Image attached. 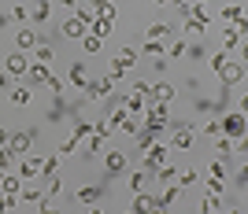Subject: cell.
<instances>
[{"instance_id": "cell-1", "label": "cell", "mask_w": 248, "mask_h": 214, "mask_svg": "<svg viewBox=\"0 0 248 214\" xmlns=\"http://www.w3.org/2000/svg\"><path fill=\"white\" fill-rule=\"evenodd\" d=\"M218 129L226 133L230 141H245V111H230L226 118H222V122H218Z\"/></svg>"}, {"instance_id": "cell-2", "label": "cell", "mask_w": 248, "mask_h": 214, "mask_svg": "<svg viewBox=\"0 0 248 214\" xmlns=\"http://www.w3.org/2000/svg\"><path fill=\"white\" fill-rule=\"evenodd\" d=\"M111 89H115V82L108 78V74H104V78H89V82H85V96H89V100H108V96H111Z\"/></svg>"}, {"instance_id": "cell-3", "label": "cell", "mask_w": 248, "mask_h": 214, "mask_svg": "<svg viewBox=\"0 0 248 214\" xmlns=\"http://www.w3.org/2000/svg\"><path fill=\"white\" fill-rule=\"evenodd\" d=\"M167 133H170V141H167V144H170V148H174V152H189V148H193V126H178V129H167Z\"/></svg>"}, {"instance_id": "cell-4", "label": "cell", "mask_w": 248, "mask_h": 214, "mask_svg": "<svg viewBox=\"0 0 248 214\" xmlns=\"http://www.w3.org/2000/svg\"><path fill=\"white\" fill-rule=\"evenodd\" d=\"M218 78H222V85H237L241 78H245V63L241 59H226L222 67H218Z\"/></svg>"}, {"instance_id": "cell-5", "label": "cell", "mask_w": 248, "mask_h": 214, "mask_svg": "<svg viewBox=\"0 0 248 214\" xmlns=\"http://www.w3.org/2000/svg\"><path fill=\"white\" fill-rule=\"evenodd\" d=\"M26 67H30V52H11L8 59H4V71H8L11 78H22Z\"/></svg>"}, {"instance_id": "cell-6", "label": "cell", "mask_w": 248, "mask_h": 214, "mask_svg": "<svg viewBox=\"0 0 248 214\" xmlns=\"http://www.w3.org/2000/svg\"><path fill=\"white\" fill-rule=\"evenodd\" d=\"M30 144H33L30 133H8V148H11V155H15V159H22V155L30 152Z\"/></svg>"}, {"instance_id": "cell-7", "label": "cell", "mask_w": 248, "mask_h": 214, "mask_svg": "<svg viewBox=\"0 0 248 214\" xmlns=\"http://www.w3.org/2000/svg\"><path fill=\"white\" fill-rule=\"evenodd\" d=\"M48 63H37V59H30V67H26V74H22V78H26V82H33V85H45L48 82Z\"/></svg>"}, {"instance_id": "cell-8", "label": "cell", "mask_w": 248, "mask_h": 214, "mask_svg": "<svg viewBox=\"0 0 248 214\" xmlns=\"http://www.w3.org/2000/svg\"><path fill=\"white\" fill-rule=\"evenodd\" d=\"M60 30H63V37H71V41H82L85 33H89V26H85V22H78V19H74V15H71V19L63 22Z\"/></svg>"}, {"instance_id": "cell-9", "label": "cell", "mask_w": 248, "mask_h": 214, "mask_svg": "<svg viewBox=\"0 0 248 214\" xmlns=\"http://www.w3.org/2000/svg\"><path fill=\"white\" fill-rule=\"evenodd\" d=\"M222 19H226L230 26H245V4H241V0L226 4V8H222Z\"/></svg>"}, {"instance_id": "cell-10", "label": "cell", "mask_w": 248, "mask_h": 214, "mask_svg": "<svg viewBox=\"0 0 248 214\" xmlns=\"http://www.w3.org/2000/svg\"><path fill=\"white\" fill-rule=\"evenodd\" d=\"M89 4H93L96 19H108V22L119 19V8H115V0H89Z\"/></svg>"}, {"instance_id": "cell-11", "label": "cell", "mask_w": 248, "mask_h": 214, "mask_svg": "<svg viewBox=\"0 0 248 214\" xmlns=\"http://www.w3.org/2000/svg\"><path fill=\"white\" fill-rule=\"evenodd\" d=\"M15 44H19V52H33V48H37V30L22 26V30L15 33Z\"/></svg>"}, {"instance_id": "cell-12", "label": "cell", "mask_w": 248, "mask_h": 214, "mask_svg": "<svg viewBox=\"0 0 248 214\" xmlns=\"http://www.w3.org/2000/svg\"><path fill=\"white\" fill-rule=\"evenodd\" d=\"M178 196H182V188H178V185H163V196L155 200V203H159V211H174Z\"/></svg>"}, {"instance_id": "cell-13", "label": "cell", "mask_w": 248, "mask_h": 214, "mask_svg": "<svg viewBox=\"0 0 248 214\" xmlns=\"http://www.w3.org/2000/svg\"><path fill=\"white\" fill-rule=\"evenodd\" d=\"M123 107H126V111H130V114H141V111H145V96H141V92H137V89L123 92Z\"/></svg>"}, {"instance_id": "cell-14", "label": "cell", "mask_w": 248, "mask_h": 214, "mask_svg": "<svg viewBox=\"0 0 248 214\" xmlns=\"http://www.w3.org/2000/svg\"><path fill=\"white\" fill-rule=\"evenodd\" d=\"M19 177H22V181H33V177H41V159H26V155H22V163H19Z\"/></svg>"}, {"instance_id": "cell-15", "label": "cell", "mask_w": 248, "mask_h": 214, "mask_svg": "<svg viewBox=\"0 0 248 214\" xmlns=\"http://www.w3.org/2000/svg\"><path fill=\"white\" fill-rule=\"evenodd\" d=\"M241 44H245V26H230L226 37H222V48L233 52V48H241Z\"/></svg>"}, {"instance_id": "cell-16", "label": "cell", "mask_w": 248, "mask_h": 214, "mask_svg": "<svg viewBox=\"0 0 248 214\" xmlns=\"http://www.w3.org/2000/svg\"><path fill=\"white\" fill-rule=\"evenodd\" d=\"M74 19L78 22H85V26H93V19H96V11H93V4H89V0H78V4H74Z\"/></svg>"}, {"instance_id": "cell-17", "label": "cell", "mask_w": 248, "mask_h": 214, "mask_svg": "<svg viewBox=\"0 0 248 214\" xmlns=\"http://www.w3.org/2000/svg\"><path fill=\"white\" fill-rule=\"evenodd\" d=\"M134 211L148 214V211H159V203H155V196H148V192H134Z\"/></svg>"}, {"instance_id": "cell-18", "label": "cell", "mask_w": 248, "mask_h": 214, "mask_svg": "<svg viewBox=\"0 0 248 214\" xmlns=\"http://www.w3.org/2000/svg\"><path fill=\"white\" fill-rule=\"evenodd\" d=\"M170 33H174V26H170V22H152V26L145 30V37H152V41H167Z\"/></svg>"}, {"instance_id": "cell-19", "label": "cell", "mask_w": 248, "mask_h": 214, "mask_svg": "<svg viewBox=\"0 0 248 214\" xmlns=\"http://www.w3.org/2000/svg\"><path fill=\"white\" fill-rule=\"evenodd\" d=\"M207 26H211V22H200V19H193V15H186V30L182 33H189V37H207Z\"/></svg>"}, {"instance_id": "cell-20", "label": "cell", "mask_w": 248, "mask_h": 214, "mask_svg": "<svg viewBox=\"0 0 248 214\" xmlns=\"http://www.w3.org/2000/svg\"><path fill=\"white\" fill-rule=\"evenodd\" d=\"M104 166H108L111 173H123L126 170V152H108L104 155Z\"/></svg>"}, {"instance_id": "cell-21", "label": "cell", "mask_w": 248, "mask_h": 214, "mask_svg": "<svg viewBox=\"0 0 248 214\" xmlns=\"http://www.w3.org/2000/svg\"><path fill=\"white\" fill-rule=\"evenodd\" d=\"M137 59H141V52H137L134 44H126V48H119V63H123L126 71H130V67H137Z\"/></svg>"}, {"instance_id": "cell-22", "label": "cell", "mask_w": 248, "mask_h": 214, "mask_svg": "<svg viewBox=\"0 0 248 214\" xmlns=\"http://www.w3.org/2000/svg\"><path fill=\"white\" fill-rule=\"evenodd\" d=\"M19 188H22L19 177H8V173H0V192H8V196H15V200H19Z\"/></svg>"}, {"instance_id": "cell-23", "label": "cell", "mask_w": 248, "mask_h": 214, "mask_svg": "<svg viewBox=\"0 0 248 214\" xmlns=\"http://www.w3.org/2000/svg\"><path fill=\"white\" fill-rule=\"evenodd\" d=\"M19 196H22V203H30V207H37V203H41V192H37V188H33L30 181H22Z\"/></svg>"}, {"instance_id": "cell-24", "label": "cell", "mask_w": 248, "mask_h": 214, "mask_svg": "<svg viewBox=\"0 0 248 214\" xmlns=\"http://www.w3.org/2000/svg\"><path fill=\"white\" fill-rule=\"evenodd\" d=\"M200 181V170L197 166H189V170H178V188H189V185Z\"/></svg>"}, {"instance_id": "cell-25", "label": "cell", "mask_w": 248, "mask_h": 214, "mask_svg": "<svg viewBox=\"0 0 248 214\" xmlns=\"http://www.w3.org/2000/svg\"><path fill=\"white\" fill-rule=\"evenodd\" d=\"M48 15H52V0H37V4H33V11H30L33 22H45Z\"/></svg>"}, {"instance_id": "cell-26", "label": "cell", "mask_w": 248, "mask_h": 214, "mask_svg": "<svg viewBox=\"0 0 248 214\" xmlns=\"http://www.w3.org/2000/svg\"><path fill=\"white\" fill-rule=\"evenodd\" d=\"M85 82H89V71H85V63H74V67H71V85L85 89Z\"/></svg>"}, {"instance_id": "cell-27", "label": "cell", "mask_w": 248, "mask_h": 214, "mask_svg": "<svg viewBox=\"0 0 248 214\" xmlns=\"http://www.w3.org/2000/svg\"><path fill=\"white\" fill-rule=\"evenodd\" d=\"M111 30H115V22H108V19H93V26H89V33H93V37H100V41H104Z\"/></svg>"}, {"instance_id": "cell-28", "label": "cell", "mask_w": 248, "mask_h": 214, "mask_svg": "<svg viewBox=\"0 0 248 214\" xmlns=\"http://www.w3.org/2000/svg\"><path fill=\"white\" fill-rule=\"evenodd\" d=\"M215 148H218V159H230L233 148H237V141H230L226 133H218V144H215Z\"/></svg>"}, {"instance_id": "cell-29", "label": "cell", "mask_w": 248, "mask_h": 214, "mask_svg": "<svg viewBox=\"0 0 248 214\" xmlns=\"http://www.w3.org/2000/svg\"><path fill=\"white\" fill-rule=\"evenodd\" d=\"M33 100V92L22 85V89H11V107H26V103Z\"/></svg>"}, {"instance_id": "cell-30", "label": "cell", "mask_w": 248, "mask_h": 214, "mask_svg": "<svg viewBox=\"0 0 248 214\" xmlns=\"http://www.w3.org/2000/svg\"><path fill=\"white\" fill-rule=\"evenodd\" d=\"M52 173H60V155H48V159H41V177H52Z\"/></svg>"}, {"instance_id": "cell-31", "label": "cell", "mask_w": 248, "mask_h": 214, "mask_svg": "<svg viewBox=\"0 0 248 214\" xmlns=\"http://www.w3.org/2000/svg\"><path fill=\"white\" fill-rule=\"evenodd\" d=\"M96 200H100V188H93V185L78 188V203H96Z\"/></svg>"}, {"instance_id": "cell-32", "label": "cell", "mask_w": 248, "mask_h": 214, "mask_svg": "<svg viewBox=\"0 0 248 214\" xmlns=\"http://www.w3.org/2000/svg\"><path fill=\"white\" fill-rule=\"evenodd\" d=\"M152 181V177H148L145 170H137V173H130V188H134V192H145V185Z\"/></svg>"}, {"instance_id": "cell-33", "label": "cell", "mask_w": 248, "mask_h": 214, "mask_svg": "<svg viewBox=\"0 0 248 214\" xmlns=\"http://www.w3.org/2000/svg\"><path fill=\"white\" fill-rule=\"evenodd\" d=\"M89 133H93V122H89V118H82V122H74V141H85V137H89Z\"/></svg>"}, {"instance_id": "cell-34", "label": "cell", "mask_w": 248, "mask_h": 214, "mask_svg": "<svg viewBox=\"0 0 248 214\" xmlns=\"http://www.w3.org/2000/svg\"><path fill=\"white\" fill-rule=\"evenodd\" d=\"M108 78H111V82L119 85V82H123V78H126V67H123V63H119V59H111V67H108Z\"/></svg>"}, {"instance_id": "cell-35", "label": "cell", "mask_w": 248, "mask_h": 214, "mask_svg": "<svg viewBox=\"0 0 248 214\" xmlns=\"http://www.w3.org/2000/svg\"><path fill=\"white\" fill-rule=\"evenodd\" d=\"M226 59H230V52H226V48H218V52H211V59H207V67H211V71H218V67H222Z\"/></svg>"}, {"instance_id": "cell-36", "label": "cell", "mask_w": 248, "mask_h": 214, "mask_svg": "<svg viewBox=\"0 0 248 214\" xmlns=\"http://www.w3.org/2000/svg\"><path fill=\"white\" fill-rule=\"evenodd\" d=\"M82 44H85V52H93V56L104 48V41H100V37H93V33H85V37H82Z\"/></svg>"}, {"instance_id": "cell-37", "label": "cell", "mask_w": 248, "mask_h": 214, "mask_svg": "<svg viewBox=\"0 0 248 214\" xmlns=\"http://www.w3.org/2000/svg\"><path fill=\"white\" fill-rule=\"evenodd\" d=\"M33 59L37 63H52V44H37V48H33Z\"/></svg>"}, {"instance_id": "cell-38", "label": "cell", "mask_w": 248, "mask_h": 214, "mask_svg": "<svg viewBox=\"0 0 248 214\" xmlns=\"http://www.w3.org/2000/svg\"><path fill=\"white\" fill-rule=\"evenodd\" d=\"M78 148H82V141H74V137H71V141L63 144V148H60L56 155H60V159H63V155H78Z\"/></svg>"}, {"instance_id": "cell-39", "label": "cell", "mask_w": 248, "mask_h": 214, "mask_svg": "<svg viewBox=\"0 0 248 214\" xmlns=\"http://www.w3.org/2000/svg\"><path fill=\"white\" fill-rule=\"evenodd\" d=\"M93 133H100L104 141H108V137H111V133H115V126H111V122H108V118H100V122H96V126H93Z\"/></svg>"}, {"instance_id": "cell-40", "label": "cell", "mask_w": 248, "mask_h": 214, "mask_svg": "<svg viewBox=\"0 0 248 214\" xmlns=\"http://www.w3.org/2000/svg\"><path fill=\"white\" fill-rule=\"evenodd\" d=\"M207 192L222 196V192H226V181H222V177H207Z\"/></svg>"}, {"instance_id": "cell-41", "label": "cell", "mask_w": 248, "mask_h": 214, "mask_svg": "<svg viewBox=\"0 0 248 214\" xmlns=\"http://www.w3.org/2000/svg\"><path fill=\"white\" fill-rule=\"evenodd\" d=\"M26 19H30L26 4H15V8H11V22H26Z\"/></svg>"}, {"instance_id": "cell-42", "label": "cell", "mask_w": 248, "mask_h": 214, "mask_svg": "<svg viewBox=\"0 0 248 214\" xmlns=\"http://www.w3.org/2000/svg\"><path fill=\"white\" fill-rule=\"evenodd\" d=\"M126 114H130V111H126V107H115V111L108 114V122H111L115 129H119V126H123V118H126Z\"/></svg>"}, {"instance_id": "cell-43", "label": "cell", "mask_w": 248, "mask_h": 214, "mask_svg": "<svg viewBox=\"0 0 248 214\" xmlns=\"http://www.w3.org/2000/svg\"><path fill=\"white\" fill-rule=\"evenodd\" d=\"M60 192H63V181H60V173H52V177H48V196L56 200Z\"/></svg>"}, {"instance_id": "cell-44", "label": "cell", "mask_w": 248, "mask_h": 214, "mask_svg": "<svg viewBox=\"0 0 248 214\" xmlns=\"http://www.w3.org/2000/svg\"><path fill=\"white\" fill-rule=\"evenodd\" d=\"M207 173H211V177H226V166H222V159H215V163L207 166Z\"/></svg>"}, {"instance_id": "cell-45", "label": "cell", "mask_w": 248, "mask_h": 214, "mask_svg": "<svg viewBox=\"0 0 248 214\" xmlns=\"http://www.w3.org/2000/svg\"><path fill=\"white\" fill-rule=\"evenodd\" d=\"M200 207H204V211H218V196H215V192H207V200H204Z\"/></svg>"}, {"instance_id": "cell-46", "label": "cell", "mask_w": 248, "mask_h": 214, "mask_svg": "<svg viewBox=\"0 0 248 214\" xmlns=\"http://www.w3.org/2000/svg\"><path fill=\"white\" fill-rule=\"evenodd\" d=\"M45 89H52V92H63V82L56 78V74H48V82H45Z\"/></svg>"}, {"instance_id": "cell-47", "label": "cell", "mask_w": 248, "mask_h": 214, "mask_svg": "<svg viewBox=\"0 0 248 214\" xmlns=\"http://www.w3.org/2000/svg\"><path fill=\"white\" fill-rule=\"evenodd\" d=\"M204 133H207V137H218L222 129H218V122H204Z\"/></svg>"}, {"instance_id": "cell-48", "label": "cell", "mask_w": 248, "mask_h": 214, "mask_svg": "<svg viewBox=\"0 0 248 214\" xmlns=\"http://www.w3.org/2000/svg\"><path fill=\"white\" fill-rule=\"evenodd\" d=\"M8 82H11V74H8V71H0V89H8Z\"/></svg>"}, {"instance_id": "cell-49", "label": "cell", "mask_w": 248, "mask_h": 214, "mask_svg": "<svg viewBox=\"0 0 248 214\" xmlns=\"http://www.w3.org/2000/svg\"><path fill=\"white\" fill-rule=\"evenodd\" d=\"M56 4H60V8H67V11H71L74 4H78V0H56Z\"/></svg>"}, {"instance_id": "cell-50", "label": "cell", "mask_w": 248, "mask_h": 214, "mask_svg": "<svg viewBox=\"0 0 248 214\" xmlns=\"http://www.w3.org/2000/svg\"><path fill=\"white\" fill-rule=\"evenodd\" d=\"M4 144H8V129H4V126H0V148H4Z\"/></svg>"}, {"instance_id": "cell-51", "label": "cell", "mask_w": 248, "mask_h": 214, "mask_svg": "<svg viewBox=\"0 0 248 214\" xmlns=\"http://www.w3.org/2000/svg\"><path fill=\"white\" fill-rule=\"evenodd\" d=\"M155 8H167V4H174V0H152Z\"/></svg>"}, {"instance_id": "cell-52", "label": "cell", "mask_w": 248, "mask_h": 214, "mask_svg": "<svg viewBox=\"0 0 248 214\" xmlns=\"http://www.w3.org/2000/svg\"><path fill=\"white\" fill-rule=\"evenodd\" d=\"M193 4H207V0H193Z\"/></svg>"}]
</instances>
